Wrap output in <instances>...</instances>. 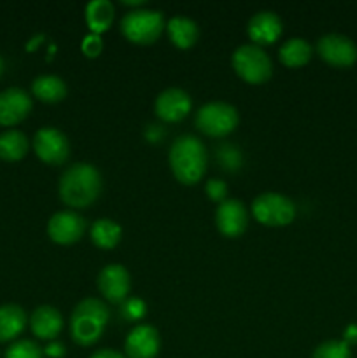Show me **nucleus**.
I'll return each instance as SVG.
<instances>
[{"label": "nucleus", "mask_w": 357, "mask_h": 358, "mask_svg": "<svg viewBox=\"0 0 357 358\" xmlns=\"http://www.w3.org/2000/svg\"><path fill=\"white\" fill-rule=\"evenodd\" d=\"M102 192L100 171L88 163H77L59 178V198L72 208L93 205Z\"/></svg>", "instance_id": "f257e3e1"}, {"label": "nucleus", "mask_w": 357, "mask_h": 358, "mask_svg": "<svg viewBox=\"0 0 357 358\" xmlns=\"http://www.w3.org/2000/svg\"><path fill=\"white\" fill-rule=\"evenodd\" d=\"M170 168L175 178L186 185H192L202 180L206 168V149L202 140L192 135H182L172 143Z\"/></svg>", "instance_id": "f03ea898"}, {"label": "nucleus", "mask_w": 357, "mask_h": 358, "mask_svg": "<svg viewBox=\"0 0 357 358\" xmlns=\"http://www.w3.org/2000/svg\"><path fill=\"white\" fill-rule=\"evenodd\" d=\"M108 322V308L100 299L88 297L74 308L70 318V334L80 346H90L100 339Z\"/></svg>", "instance_id": "7ed1b4c3"}, {"label": "nucleus", "mask_w": 357, "mask_h": 358, "mask_svg": "<svg viewBox=\"0 0 357 358\" xmlns=\"http://www.w3.org/2000/svg\"><path fill=\"white\" fill-rule=\"evenodd\" d=\"M164 30V17L160 10L136 9L126 13L121 21V31L130 42L135 44H153Z\"/></svg>", "instance_id": "20e7f679"}, {"label": "nucleus", "mask_w": 357, "mask_h": 358, "mask_svg": "<svg viewBox=\"0 0 357 358\" xmlns=\"http://www.w3.org/2000/svg\"><path fill=\"white\" fill-rule=\"evenodd\" d=\"M234 72L248 84H262L272 77L273 65L262 48L255 44L240 45L231 56Z\"/></svg>", "instance_id": "39448f33"}, {"label": "nucleus", "mask_w": 357, "mask_h": 358, "mask_svg": "<svg viewBox=\"0 0 357 358\" xmlns=\"http://www.w3.org/2000/svg\"><path fill=\"white\" fill-rule=\"evenodd\" d=\"M252 215L265 226L282 227L293 222L296 215V206L287 196L279 194V192H265V194H259L252 203Z\"/></svg>", "instance_id": "423d86ee"}, {"label": "nucleus", "mask_w": 357, "mask_h": 358, "mask_svg": "<svg viewBox=\"0 0 357 358\" xmlns=\"http://www.w3.org/2000/svg\"><path fill=\"white\" fill-rule=\"evenodd\" d=\"M237 126V108L224 101H210L196 112V128L209 136H226Z\"/></svg>", "instance_id": "0eeeda50"}, {"label": "nucleus", "mask_w": 357, "mask_h": 358, "mask_svg": "<svg viewBox=\"0 0 357 358\" xmlns=\"http://www.w3.org/2000/svg\"><path fill=\"white\" fill-rule=\"evenodd\" d=\"M35 154L48 164H62L69 159L70 145L66 136L56 128H42L34 136Z\"/></svg>", "instance_id": "6e6552de"}, {"label": "nucleus", "mask_w": 357, "mask_h": 358, "mask_svg": "<svg viewBox=\"0 0 357 358\" xmlns=\"http://www.w3.org/2000/svg\"><path fill=\"white\" fill-rule=\"evenodd\" d=\"M317 51L318 56L332 66H350L357 59V45L340 34H329L318 38Z\"/></svg>", "instance_id": "1a4fd4ad"}, {"label": "nucleus", "mask_w": 357, "mask_h": 358, "mask_svg": "<svg viewBox=\"0 0 357 358\" xmlns=\"http://www.w3.org/2000/svg\"><path fill=\"white\" fill-rule=\"evenodd\" d=\"M86 229V220L76 212H58L49 219L48 234L55 243L72 245L80 240Z\"/></svg>", "instance_id": "9d476101"}, {"label": "nucleus", "mask_w": 357, "mask_h": 358, "mask_svg": "<svg viewBox=\"0 0 357 358\" xmlns=\"http://www.w3.org/2000/svg\"><path fill=\"white\" fill-rule=\"evenodd\" d=\"M191 96L178 87H168V90L161 91L154 103L156 115L164 122L182 121L191 112Z\"/></svg>", "instance_id": "9b49d317"}, {"label": "nucleus", "mask_w": 357, "mask_h": 358, "mask_svg": "<svg viewBox=\"0 0 357 358\" xmlns=\"http://www.w3.org/2000/svg\"><path fill=\"white\" fill-rule=\"evenodd\" d=\"M98 289L102 296L111 303H125L130 292V273L121 264H108L98 275Z\"/></svg>", "instance_id": "f8f14e48"}, {"label": "nucleus", "mask_w": 357, "mask_h": 358, "mask_svg": "<svg viewBox=\"0 0 357 358\" xmlns=\"http://www.w3.org/2000/svg\"><path fill=\"white\" fill-rule=\"evenodd\" d=\"M216 224L224 236L238 238L247 229V208L238 199H224L216 212Z\"/></svg>", "instance_id": "ddd939ff"}, {"label": "nucleus", "mask_w": 357, "mask_h": 358, "mask_svg": "<svg viewBox=\"0 0 357 358\" xmlns=\"http://www.w3.org/2000/svg\"><path fill=\"white\" fill-rule=\"evenodd\" d=\"M31 110V98L21 87H9L0 93V126H14Z\"/></svg>", "instance_id": "4468645a"}, {"label": "nucleus", "mask_w": 357, "mask_h": 358, "mask_svg": "<svg viewBox=\"0 0 357 358\" xmlns=\"http://www.w3.org/2000/svg\"><path fill=\"white\" fill-rule=\"evenodd\" d=\"M128 358H156L160 352V334L150 325H136L125 343Z\"/></svg>", "instance_id": "2eb2a0df"}, {"label": "nucleus", "mask_w": 357, "mask_h": 358, "mask_svg": "<svg viewBox=\"0 0 357 358\" xmlns=\"http://www.w3.org/2000/svg\"><path fill=\"white\" fill-rule=\"evenodd\" d=\"M247 34L255 45L273 44L282 34V21L272 10H261L251 17L247 24Z\"/></svg>", "instance_id": "dca6fc26"}, {"label": "nucleus", "mask_w": 357, "mask_h": 358, "mask_svg": "<svg viewBox=\"0 0 357 358\" xmlns=\"http://www.w3.org/2000/svg\"><path fill=\"white\" fill-rule=\"evenodd\" d=\"M31 331L41 339H55L62 332L63 318L52 306H38L30 318Z\"/></svg>", "instance_id": "f3484780"}, {"label": "nucleus", "mask_w": 357, "mask_h": 358, "mask_svg": "<svg viewBox=\"0 0 357 358\" xmlns=\"http://www.w3.org/2000/svg\"><path fill=\"white\" fill-rule=\"evenodd\" d=\"M168 37L178 49H189L198 41V24L184 16L172 17L167 23Z\"/></svg>", "instance_id": "a211bd4d"}, {"label": "nucleus", "mask_w": 357, "mask_h": 358, "mask_svg": "<svg viewBox=\"0 0 357 358\" xmlns=\"http://www.w3.org/2000/svg\"><path fill=\"white\" fill-rule=\"evenodd\" d=\"M27 325V313L18 304L0 306V341H10L23 332Z\"/></svg>", "instance_id": "6ab92c4d"}, {"label": "nucleus", "mask_w": 357, "mask_h": 358, "mask_svg": "<svg viewBox=\"0 0 357 358\" xmlns=\"http://www.w3.org/2000/svg\"><path fill=\"white\" fill-rule=\"evenodd\" d=\"M35 96L46 103H58L66 96V84L58 76H41L31 84Z\"/></svg>", "instance_id": "aec40b11"}, {"label": "nucleus", "mask_w": 357, "mask_h": 358, "mask_svg": "<svg viewBox=\"0 0 357 358\" xmlns=\"http://www.w3.org/2000/svg\"><path fill=\"white\" fill-rule=\"evenodd\" d=\"M114 20V6L108 0H93L86 6V23L94 35L107 30Z\"/></svg>", "instance_id": "412c9836"}, {"label": "nucleus", "mask_w": 357, "mask_h": 358, "mask_svg": "<svg viewBox=\"0 0 357 358\" xmlns=\"http://www.w3.org/2000/svg\"><path fill=\"white\" fill-rule=\"evenodd\" d=\"M310 58L312 45L304 38H289L279 51L280 62L286 66H290V69L303 66L304 63L310 62Z\"/></svg>", "instance_id": "4be33fe9"}, {"label": "nucleus", "mask_w": 357, "mask_h": 358, "mask_svg": "<svg viewBox=\"0 0 357 358\" xmlns=\"http://www.w3.org/2000/svg\"><path fill=\"white\" fill-rule=\"evenodd\" d=\"M121 226L111 219H98L97 222L91 226V241L97 245L98 248L104 250H111L121 240Z\"/></svg>", "instance_id": "5701e85b"}, {"label": "nucleus", "mask_w": 357, "mask_h": 358, "mask_svg": "<svg viewBox=\"0 0 357 358\" xmlns=\"http://www.w3.org/2000/svg\"><path fill=\"white\" fill-rule=\"evenodd\" d=\"M28 152V138L18 129H9L0 135V157L6 161H18Z\"/></svg>", "instance_id": "b1692460"}, {"label": "nucleus", "mask_w": 357, "mask_h": 358, "mask_svg": "<svg viewBox=\"0 0 357 358\" xmlns=\"http://www.w3.org/2000/svg\"><path fill=\"white\" fill-rule=\"evenodd\" d=\"M312 358H352V355L345 341H326L315 348Z\"/></svg>", "instance_id": "393cba45"}, {"label": "nucleus", "mask_w": 357, "mask_h": 358, "mask_svg": "<svg viewBox=\"0 0 357 358\" xmlns=\"http://www.w3.org/2000/svg\"><path fill=\"white\" fill-rule=\"evenodd\" d=\"M6 358H42V352L30 339H21L7 348Z\"/></svg>", "instance_id": "a878e982"}, {"label": "nucleus", "mask_w": 357, "mask_h": 358, "mask_svg": "<svg viewBox=\"0 0 357 358\" xmlns=\"http://www.w3.org/2000/svg\"><path fill=\"white\" fill-rule=\"evenodd\" d=\"M121 315L126 318V320H140V318L146 315V304L140 299H128L122 303Z\"/></svg>", "instance_id": "bb28decb"}, {"label": "nucleus", "mask_w": 357, "mask_h": 358, "mask_svg": "<svg viewBox=\"0 0 357 358\" xmlns=\"http://www.w3.org/2000/svg\"><path fill=\"white\" fill-rule=\"evenodd\" d=\"M205 191H206V194H209L210 198L214 199V201L223 203L224 198H226L227 187H226V184H224V182H220V180H209V182H206Z\"/></svg>", "instance_id": "cd10ccee"}, {"label": "nucleus", "mask_w": 357, "mask_h": 358, "mask_svg": "<svg viewBox=\"0 0 357 358\" xmlns=\"http://www.w3.org/2000/svg\"><path fill=\"white\" fill-rule=\"evenodd\" d=\"M83 51H84V55L90 56V58H94V56L100 55V51H102L100 37H98V35H90V37L84 38Z\"/></svg>", "instance_id": "c85d7f7f"}, {"label": "nucleus", "mask_w": 357, "mask_h": 358, "mask_svg": "<svg viewBox=\"0 0 357 358\" xmlns=\"http://www.w3.org/2000/svg\"><path fill=\"white\" fill-rule=\"evenodd\" d=\"M91 358H126V357H122L121 353L115 352V350H100V352H97L94 355H91Z\"/></svg>", "instance_id": "c756f323"}, {"label": "nucleus", "mask_w": 357, "mask_h": 358, "mask_svg": "<svg viewBox=\"0 0 357 358\" xmlns=\"http://www.w3.org/2000/svg\"><path fill=\"white\" fill-rule=\"evenodd\" d=\"M46 353L51 357H63V346L59 345V343H52V345H49L48 348H46Z\"/></svg>", "instance_id": "7c9ffc66"}, {"label": "nucleus", "mask_w": 357, "mask_h": 358, "mask_svg": "<svg viewBox=\"0 0 357 358\" xmlns=\"http://www.w3.org/2000/svg\"><path fill=\"white\" fill-rule=\"evenodd\" d=\"M345 343H357V325H350L345 331Z\"/></svg>", "instance_id": "2f4dec72"}, {"label": "nucleus", "mask_w": 357, "mask_h": 358, "mask_svg": "<svg viewBox=\"0 0 357 358\" xmlns=\"http://www.w3.org/2000/svg\"><path fill=\"white\" fill-rule=\"evenodd\" d=\"M38 41H42V35H41V37H35L34 41H31V44H28V49H34L35 45L38 44Z\"/></svg>", "instance_id": "473e14b6"}, {"label": "nucleus", "mask_w": 357, "mask_h": 358, "mask_svg": "<svg viewBox=\"0 0 357 358\" xmlns=\"http://www.w3.org/2000/svg\"><path fill=\"white\" fill-rule=\"evenodd\" d=\"M2 72H4V59L2 56H0V76H2Z\"/></svg>", "instance_id": "72a5a7b5"}]
</instances>
